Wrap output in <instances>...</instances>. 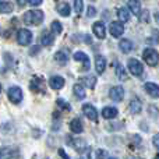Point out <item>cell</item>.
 <instances>
[{
	"label": "cell",
	"instance_id": "1",
	"mask_svg": "<svg viewBox=\"0 0 159 159\" xmlns=\"http://www.w3.org/2000/svg\"><path fill=\"white\" fill-rule=\"evenodd\" d=\"M43 11L41 10H30L22 16V20H24L25 24L28 25H39L42 21H43Z\"/></svg>",
	"mask_w": 159,
	"mask_h": 159
},
{
	"label": "cell",
	"instance_id": "2",
	"mask_svg": "<svg viewBox=\"0 0 159 159\" xmlns=\"http://www.w3.org/2000/svg\"><path fill=\"white\" fill-rule=\"evenodd\" d=\"M143 57H144V60L147 61V64L151 67L157 66L159 63V53L155 49H152V48H147V49L144 50Z\"/></svg>",
	"mask_w": 159,
	"mask_h": 159
},
{
	"label": "cell",
	"instance_id": "3",
	"mask_svg": "<svg viewBox=\"0 0 159 159\" xmlns=\"http://www.w3.org/2000/svg\"><path fill=\"white\" fill-rule=\"evenodd\" d=\"M31 41H32V32H31L30 30L22 28V30L18 31V34H17V42H18L20 45L27 46V45L31 43Z\"/></svg>",
	"mask_w": 159,
	"mask_h": 159
},
{
	"label": "cell",
	"instance_id": "4",
	"mask_svg": "<svg viewBox=\"0 0 159 159\" xmlns=\"http://www.w3.org/2000/svg\"><path fill=\"white\" fill-rule=\"evenodd\" d=\"M129 71L133 75H141L144 71V67L141 64L140 60L137 59H130L129 60Z\"/></svg>",
	"mask_w": 159,
	"mask_h": 159
},
{
	"label": "cell",
	"instance_id": "5",
	"mask_svg": "<svg viewBox=\"0 0 159 159\" xmlns=\"http://www.w3.org/2000/svg\"><path fill=\"white\" fill-rule=\"evenodd\" d=\"M7 93H8V99L13 103H20L22 101V91L20 87H11Z\"/></svg>",
	"mask_w": 159,
	"mask_h": 159
},
{
	"label": "cell",
	"instance_id": "6",
	"mask_svg": "<svg viewBox=\"0 0 159 159\" xmlns=\"http://www.w3.org/2000/svg\"><path fill=\"white\" fill-rule=\"evenodd\" d=\"M109 32L112 34L113 38H120L124 34V27L121 22H112L109 27Z\"/></svg>",
	"mask_w": 159,
	"mask_h": 159
},
{
	"label": "cell",
	"instance_id": "7",
	"mask_svg": "<svg viewBox=\"0 0 159 159\" xmlns=\"http://www.w3.org/2000/svg\"><path fill=\"white\" fill-rule=\"evenodd\" d=\"M109 95H110V98H112V101H115V102L123 101V98H124V89H123V87H120V85H117V87H113L112 89H110Z\"/></svg>",
	"mask_w": 159,
	"mask_h": 159
},
{
	"label": "cell",
	"instance_id": "8",
	"mask_svg": "<svg viewBox=\"0 0 159 159\" xmlns=\"http://www.w3.org/2000/svg\"><path fill=\"white\" fill-rule=\"evenodd\" d=\"M82 112H84V115L87 116L89 120H92V121H96L98 120V112H96V109L92 106V105H84L82 106Z\"/></svg>",
	"mask_w": 159,
	"mask_h": 159
},
{
	"label": "cell",
	"instance_id": "9",
	"mask_svg": "<svg viewBox=\"0 0 159 159\" xmlns=\"http://www.w3.org/2000/svg\"><path fill=\"white\" fill-rule=\"evenodd\" d=\"M92 31H93V34H95L96 38H99V39H103L105 35H106L105 25H103V22H101V21L95 22V24L92 25Z\"/></svg>",
	"mask_w": 159,
	"mask_h": 159
},
{
	"label": "cell",
	"instance_id": "10",
	"mask_svg": "<svg viewBox=\"0 0 159 159\" xmlns=\"http://www.w3.org/2000/svg\"><path fill=\"white\" fill-rule=\"evenodd\" d=\"M74 60H77V61H82V64H84V70L87 71V70H89V57L87 56V53H84V52H75L74 53Z\"/></svg>",
	"mask_w": 159,
	"mask_h": 159
},
{
	"label": "cell",
	"instance_id": "11",
	"mask_svg": "<svg viewBox=\"0 0 159 159\" xmlns=\"http://www.w3.org/2000/svg\"><path fill=\"white\" fill-rule=\"evenodd\" d=\"M106 69V59L103 57L102 55H98L95 57V70L98 74H102Z\"/></svg>",
	"mask_w": 159,
	"mask_h": 159
},
{
	"label": "cell",
	"instance_id": "12",
	"mask_svg": "<svg viewBox=\"0 0 159 159\" xmlns=\"http://www.w3.org/2000/svg\"><path fill=\"white\" fill-rule=\"evenodd\" d=\"M49 84H50V87H52V89L59 91V89H61V87L64 85V78L60 77V75H55V77H50Z\"/></svg>",
	"mask_w": 159,
	"mask_h": 159
},
{
	"label": "cell",
	"instance_id": "13",
	"mask_svg": "<svg viewBox=\"0 0 159 159\" xmlns=\"http://www.w3.org/2000/svg\"><path fill=\"white\" fill-rule=\"evenodd\" d=\"M144 88H145L147 93L151 95L152 98H159V85L154 84V82H147Z\"/></svg>",
	"mask_w": 159,
	"mask_h": 159
},
{
	"label": "cell",
	"instance_id": "14",
	"mask_svg": "<svg viewBox=\"0 0 159 159\" xmlns=\"http://www.w3.org/2000/svg\"><path fill=\"white\" fill-rule=\"evenodd\" d=\"M127 10L131 11L133 14H135V16H140L141 13V3L137 2V0H130L129 3H127Z\"/></svg>",
	"mask_w": 159,
	"mask_h": 159
},
{
	"label": "cell",
	"instance_id": "15",
	"mask_svg": "<svg viewBox=\"0 0 159 159\" xmlns=\"http://www.w3.org/2000/svg\"><path fill=\"white\" fill-rule=\"evenodd\" d=\"M117 109L113 106H106L103 107V110H102V116H103L105 119H115L116 116H117Z\"/></svg>",
	"mask_w": 159,
	"mask_h": 159
},
{
	"label": "cell",
	"instance_id": "16",
	"mask_svg": "<svg viewBox=\"0 0 159 159\" xmlns=\"http://www.w3.org/2000/svg\"><path fill=\"white\" fill-rule=\"evenodd\" d=\"M70 129H71L73 133L80 134V133H82V130H84V126H82L80 119H73V120L70 121Z\"/></svg>",
	"mask_w": 159,
	"mask_h": 159
},
{
	"label": "cell",
	"instance_id": "17",
	"mask_svg": "<svg viewBox=\"0 0 159 159\" xmlns=\"http://www.w3.org/2000/svg\"><path fill=\"white\" fill-rule=\"evenodd\" d=\"M70 11H71V8H70V6L67 4L66 2L57 3V13L60 14V16H63V17H69V16H70Z\"/></svg>",
	"mask_w": 159,
	"mask_h": 159
},
{
	"label": "cell",
	"instance_id": "18",
	"mask_svg": "<svg viewBox=\"0 0 159 159\" xmlns=\"http://www.w3.org/2000/svg\"><path fill=\"white\" fill-rule=\"evenodd\" d=\"M119 48L121 49L123 53H130L134 46H133V42L130 41V39H121L120 43H119Z\"/></svg>",
	"mask_w": 159,
	"mask_h": 159
},
{
	"label": "cell",
	"instance_id": "19",
	"mask_svg": "<svg viewBox=\"0 0 159 159\" xmlns=\"http://www.w3.org/2000/svg\"><path fill=\"white\" fill-rule=\"evenodd\" d=\"M117 17H119V20H120V22L123 24V22H127L130 20V13H129V10H127L126 7H120L117 10Z\"/></svg>",
	"mask_w": 159,
	"mask_h": 159
},
{
	"label": "cell",
	"instance_id": "20",
	"mask_svg": "<svg viewBox=\"0 0 159 159\" xmlns=\"http://www.w3.org/2000/svg\"><path fill=\"white\" fill-rule=\"evenodd\" d=\"M41 42L43 46H50V45L53 43V36L50 35L49 31H43V34H42V38H41Z\"/></svg>",
	"mask_w": 159,
	"mask_h": 159
},
{
	"label": "cell",
	"instance_id": "21",
	"mask_svg": "<svg viewBox=\"0 0 159 159\" xmlns=\"http://www.w3.org/2000/svg\"><path fill=\"white\" fill-rule=\"evenodd\" d=\"M129 107H130V112L134 113V115H137V113L141 112V102L138 101V99H133V101L130 102Z\"/></svg>",
	"mask_w": 159,
	"mask_h": 159
},
{
	"label": "cell",
	"instance_id": "22",
	"mask_svg": "<svg viewBox=\"0 0 159 159\" xmlns=\"http://www.w3.org/2000/svg\"><path fill=\"white\" fill-rule=\"evenodd\" d=\"M43 82H42V80L41 78H32V81H31V84H30V87H31V89L32 91H35V92H38V91H41V89H43Z\"/></svg>",
	"mask_w": 159,
	"mask_h": 159
},
{
	"label": "cell",
	"instance_id": "23",
	"mask_svg": "<svg viewBox=\"0 0 159 159\" xmlns=\"http://www.w3.org/2000/svg\"><path fill=\"white\" fill-rule=\"evenodd\" d=\"M13 11V4L10 2H0V14H10Z\"/></svg>",
	"mask_w": 159,
	"mask_h": 159
},
{
	"label": "cell",
	"instance_id": "24",
	"mask_svg": "<svg viewBox=\"0 0 159 159\" xmlns=\"http://www.w3.org/2000/svg\"><path fill=\"white\" fill-rule=\"evenodd\" d=\"M116 74H117V78H120L121 81L127 80L126 70H124V67H123V64H121V63H117V64H116Z\"/></svg>",
	"mask_w": 159,
	"mask_h": 159
},
{
	"label": "cell",
	"instance_id": "25",
	"mask_svg": "<svg viewBox=\"0 0 159 159\" xmlns=\"http://www.w3.org/2000/svg\"><path fill=\"white\" fill-rule=\"evenodd\" d=\"M73 91H74L75 96H77L78 99H84L85 98V89H84V87H82L81 84H75L74 87H73Z\"/></svg>",
	"mask_w": 159,
	"mask_h": 159
},
{
	"label": "cell",
	"instance_id": "26",
	"mask_svg": "<svg viewBox=\"0 0 159 159\" xmlns=\"http://www.w3.org/2000/svg\"><path fill=\"white\" fill-rule=\"evenodd\" d=\"M55 59L59 61V63H61V64H66L67 60H69V57H67L66 52H57V53L55 55Z\"/></svg>",
	"mask_w": 159,
	"mask_h": 159
},
{
	"label": "cell",
	"instance_id": "27",
	"mask_svg": "<svg viewBox=\"0 0 159 159\" xmlns=\"http://www.w3.org/2000/svg\"><path fill=\"white\" fill-rule=\"evenodd\" d=\"M96 84V78L92 77V75H89V77H85L84 78V85L88 88H93Z\"/></svg>",
	"mask_w": 159,
	"mask_h": 159
},
{
	"label": "cell",
	"instance_id": "28",
	"mask_svg": "<svg viewBox=\"0 0 159 159\" xmlns=\"http://www.w3.org/2000/svg\"><path fill=\"white\" fill-rule=\"evenodd\" d=\"M158 42H159V31L154 30V31H152V36H151V38H148V43L157 45Z\"/></svg>",
	"mask_w": 159,
	"mask_h": 159
},
{
	"label": "cell",
	"instance_id": "29",
	"mask_svg": "<svg viewBox=\"0 0 159 159\" xmlns=\"http://www.w3.org/2000/svg\"><path fill=\"white\" fill-rule=\"evenodd\" d=\"M52 31H53V34H61V31H63V27H61V22H59V21H53L52 22Z\"/></svg>",
	"mask_w": 159,
	"mask_h": 159
},
{
	"label": "cell",
	"instance_id": "30",
	"mask_svg": "<svg viewBox=\"0 0 159 159\" xmlns=\"http://www.w3.org/2000/svg\"><path fill=\"white\" fill-rule=\"evenodd\" d=\"M57 106L61 107L63 110H67V112H69V110H71V106H70V103H67V102L64 101V99H61V98L57 99Z\"/></svg>",
	"mask_w": 159,
	"mask_h": 159
},
{
	"label": "cell",
	"instance_id": "31",
	"mask_svg": "<svg viewBox=\"0 0 159 159\" xmlns=\"http://www.w3.org/2000/svg\"><path fill=\"white\" fill-rule=\"evenodd\" d=\"M140 21L141 22H148L149 21V13L148 10H144L140 13Z\"/></svg>",
	"mask_w": 159,
	"mask_h": 159
},
{
	"label": "cell",
	"instance_id": "32",
	"mask_svg": "<svg viewBox=\"0 0 159 159\" xmlns=\"http://www.w3.org/2000/svg\"><path fill=\"white\" fill-rule=\"evenodd\" d=\"M82 7H84V3L81 2V0H75L74 2V10H75V13H81L82 11Z\"/></svg>",
	"mask_w": 159,
	"mask_h": 159
},
{
	"label": "cell",
	"instance_id": "33",
	"mask_svg": "<svg viewBox=\"0 0 159 159\" xmlns=\"http://www.w3.org/2000/svg\"><path fill=\"white\" fill-rule=\"evenodd\" d=\"M96 14V8L93 6H88V11H87V16L88 17H93Z\"/></svg>",
	"mask_w": 159,
	"mask_h": 159
},
{
	"label": "cell",
	"instance_id": "34",
	"mask_svg": "<svg viewBox=\"0 0 159 159\" xmlns=\"http://www.w3.org/2000/svg\"><path fill=\"white\" fill-rule=\"evenodd\" d=\"M152 143H154L155 148L159 149V134H155L154 135V138H152Z\"/></svg>",
	"mask_w": 159,
	"mask_h": 159
},
{
	"label": "cell",
	"instance_id": "35",
	"mask_svg": "<svg viewBox=\"0 0 159 159\" xmlns=\"http://www.w3.org/2000/svg\"><path fill=\"white\" fill-rule=\"evenodd\" d=\"M28 3H30L31 6H41L42 4V0H30Z\"/></svg>",
	"mask_w": 159,
	"mask_h": 159
},
{
	"label": "cell",
	"instance_id": "36",
	"mask_svg": "<svg viewBox=\"0 0 159 159\" xmlns=\"http://www.w3.org/2000/svg\"><path fill=\"white\" fill-rule=\"evenodd\" d=\"M59 155H60V157H63V159H70L69 157H67L66 152H64V149H59Z\"/></svg>",
	"mask_w": 159,
	"mask_h": 159
},
{
	"label": "cell",
	"instance_id": "37",
	"mask_svg": "<svg viewBox=\"0 0 159 159\" xmlns=\"http://www.w3.org/2000/svg\"><path fill=\"white\" fill-rule=\"evenodd\" d=\"M96 155H98V159H103L102 155H105V151H96Z\"/></svg>",
	"mask_w": 159,
	"mask_h": 159
},
{
	"label": "cell",
	"instance_id": "38",
	"mask_svg": "<svg viewBox=\"0 0 159 159\" xmlns=\"http://www.w3.org/2000/svg\"><path fill=\"white\" fill-rule=\"evenodd\" d=\"M89 155H91V154H89V151H88L87 154H85V157H84V155H82V157L80 158V159H91V157H89Z\"/></svg>",
	"mask_w": 159,
	"mask_h": 159
},
{
	"label": "cell",
	"instance_id": "39",
	"mask_svg": "<svg viewBox=\"0 0 159 159\" xmlns=\"http://www.w3.org/2000/svg\"><path fill=\"white\" fill-rule=\"evenodd\" d=\"M25 3H28V2H18V4H20V6H24Z\"/></svg>",
	"mask_w": 159,
	"mask_h": 159
},
{
	"label": "cell",
	"instance_id": "40",
	"mask_svg": "<svg viewBox=\"0 0 159 159\" xmlns=\"http://www.w3.org/2000/svg\"><path fill=\"white\" fill-rule=\"evenodd\" d=\"M107 159H116V158H112V157H110V158H107Z\"/></svg>",
	"mask_w": 159,
	"mask_h": 159
},
{
	"label": "cell",
	"instance_id": "41",
	"mask_svg": "<svg viewBox=\"0 0 159 159\" xmlns=\"http://www.w3.org/2000/svg\"><path fill=\"white\" fill-rule=\"evenodd\" d=\"M133 159H143V158H133Z\"/></svg>",
	"mask_w": 159,
	"mask_h": 159
},
{
	"label": "cell",
	"instance_id": "42",
	"mask_svg": "<svg viewBox=\"0 0 159 159\" xmlns=\"http://www.w3.org/2000/svg\"><path fill=\"white\" fill-rule=\"evenodd\" d=\"M0 92H2V85H0Z\"/></svg>",
	"mask_w": 159,
	"mask_h": 159
},
{
	"label": "cell",
	"instance_id": "43",
	"mask_svg": "<svg viewBox=\"0 0 159 159\" xmlns=\"http://www.w3.org/2000/svg\"><path fill=\"white\" fill-rule=\"evenodd\" d=\"M155 159H159V155H158V157H157V158H155Z\"/></svg>",
	"mask_w": 159,
	"mask_h": 159
}]
</instances>
